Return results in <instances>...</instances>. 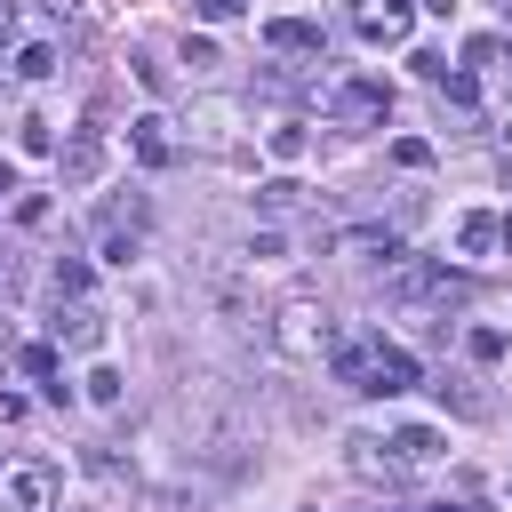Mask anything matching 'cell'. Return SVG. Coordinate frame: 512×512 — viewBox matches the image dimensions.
<instances>
[{
  "instance_id": "obj_1",
  "label": "cell",
  "mask_w": 512,
  "mask_h": 512,
  "mask_svg": "<svg viewBox=\"0 0 512 512\" xmlns=\"http://www.w3.org/2000/svg\"><path fill=\"white\" fill-rule=\"evenodd\" d=\"M328 336H336V328H328L320 296H304V288H296V296H280V304L264 312V344H272V352H288V360H320V352H328Z\"/></svg>"
},
{
  "instance_id": "obj_2",
  "label": "cell",
  "mask_w": 512,
  "mask_h": 512,
  "mask_svg": "<svg viewBox=\"0 0 512 512\" xmlns=\"http://www.w3.org/2000/svg\"><path fill=\"white\" fill-rule=\"evenodd\" d=\"M56 496H64V480H56L48 456H8L0 464V512H56Z\"/></svg>"
},
{
  "instance_id": "obj_3",
  "label": "cell",
  "mask_w": 512,
  "mask_h": 512,
  "mask_svg": "<svg viewBox=\"0 0 512 512\" xmlns=\"http://www.w3.org/2000/svg\"><path fill=\"white\" fill-rule=\"evenodd\" d=\"M368 400H392V392H416V352H400V344H384V336H368V384H360Z\"/></svg>"
},
{
  "instance_id": "obj_4",
  "label": "cell",
  "mask_w": 512,
  "mask_h": 512,
  "mask_svg": "<svg viewBox=\"0 0 512 512\" xmlns=\"http://www.w3.org/2000/svg\"><path fill=\"white\" fill-rule=\"evenodd\" d=\"M56 344L64 352H96L104 344V304L96 296H56Z\"/></svg>"
},
{
  "instance_id": "obj_5",
  "label": "cell",
  "mask_w": 512,
  "mask_h": 512,
  "mask_svg": "<svg viewBox=\"0 0 512 512\" xmlns=\"http://www.w3.org/2000/svg\"><path fill=\"white\" fill-rule=\"evenodd\" d=\"M328 112H336V120H384V112H392V80H368V72H360V80H344V88L328 96Z\"/></svg>"
},
{
  "instance_id": "obj_6",
  "label": "cell",
  "mask_w": 512,
  "mask_h": 512,
  "mask_svg": "<svg viewBox=\"0 0 512 512\" xmlns=\"http://www.w3.org/2000/svg\"><path fill=\"white\" fill-rule=\"evenodd\" d=\"M344 464H352L360 480H384V488H392V480L408 472V464L392 456V440H376V432H352V440H344Z\"/></svg>"
},
{
  "instance_id": "obj_7",
  "label": "cell",
  "mask_w": 512,
  "mask_h": 512,
  "mask_svg": "<svg viewBox=\"0 0 512 512\" xmlns=\"http://www.w3.org/2000/svg\"><path fill=\"white\" fill-rule=\"evenodd\" d=\"M408 16H416L408 0H368V8H360V40H368V48H400V40H408Z\"/></svg>"
},
{
  "instance_id": "obj_8",
  "label": "cell",
  "mask_w": 512,
  "mask_h": 512,
  "mask_svg": "<svg viewBox=\"0 0 512 512\" xmlns=\"http://www.w3.org/2000/svg\"><path fill=\"white\" fill-rule=\"evenodd\" d=\"M264 48H280V56H320L328 32H320L312 16H272V24H264Z\"/></svg>"
},
{
  "instance_id": "obj_9",
  "label": "cell",
  "mask_w": 512,
  "mask_h": 512,
  "mask_svg": "<svg viewBox=\"0 0 512 512\" xmlns=\"http://www.w3.org/2000/svg\"><path fill=\"white\" fill-rule=\"evenodd\" d=\"M128 152H136L144 168H168V160H176V136H168V120H160V112H136V120H128Z\"/></svg>"
},
{
  "instance_id": "obj_10",
  "label": "cell",
  "mask_w": 512,
  "mask_h": 512,
  "mask_svg": "<svg viewBox=\"0 0 512 512\" xmlns=\"http://www.w3.org/2000/svg\"><path fill=\"white\" fill-rule=\"evenodd\" d=\"M328 248H344V256H392L400 224H344V232H328Z\"/></svg>"
},
{
  "instance_id": "obj_11",
  "label": "cell",
  "mask_w": 512,
  "mask_h": 512,
  "mask_svg": "<svg viewBox=\"0 0 512 512\" xmlns=\"http://www.w3.org/2000/svg\"><path fill=\"white\" fill-rule=\"evenodd\" d=\"M56 168H64V184H88V176L104 168V136H96V128H80V136L56 152Z\"/></svg>"
},
{
  "instance_id": "obj_12",
  "label": "cell",
  "mask_w": 512,
  "mask_h": 512,
  "mask_svg": "<svg viewBox=\"0 0 512 512\" xmlns=\"http://www.w3.org/2000/svg\"><path fill=\"white\" fill-rule=\"evenodd\" d=\"M144 216H152V208H144V192H120V200H104L96 232H136V240H144Z\"/></svg>"
},
{
  "instance_id": "obj_13",
  "label": "cell",
  "mask_w": 512,
  "mask_h": 512,
  "mask_svg": "<svg viewBox=\"0 0 512 512\" xmlns=\"http://www.w3.org/2000/svg\"><path fill=\"white\" fill-rule=\"evenodd\" d=\"M440 448H448V440H440L432 424H400V432H392V456H400V464H432Z\"/></svg>"
},
{
  "instance_id": "obj_14",
  "label": "cell",
  "mask_w": 512,
  "mask_h": 512,
  "mask_svg": "<svg viewBox=\"0 0 512 512\" xmlns=\"http://www.w3.org/2000/svg\"><path fill=\"white\" fill-rule=\"evenodd\" d=\"M456 248H464V256H488V248H496V216H488V208L456 216Z\"/></svg>"
},
{
  "instance_id": "obj_15",
  "label": "cell",
  "mask_w": 512,
  "mask_h": 512,
  "mask_svg": "<svg viewBox=\"0 0 512 512\" xmlns=\"http://www.w3.org/2000/svg\"><path fill=\"white\" fill-rule=\"evenodd\" d=\"M16 368H24V376H40V384H48V400H64V384H56V344H24V352H16Z\"/></svg>"
},
{
  "instance_id": "obj_16",
  "label": "cell",
  "mask_w": 512,
  "mask_h": 512,
  "mask_svg": "<svg viewBox=\"0 0 512 512\" xmlns=\"http://www.w3.org/2000/svg\"><path fill=\"white\" fill-rule=\"evenodd\" d=\"M296 200H304V184H296V176H272V184H256V208H264V216H288Z\"/></svg>"
},
{
  "instance_id": "obj_17",
  "label": "cell",
  "mask_w": 512,
  "mask_h": 512,
  "mask_svg": "<svg viewBox=\"0 0 512 512\" xmlns=\"http://www.w3.org/2000/svg\"><path fill=\"white\" fill-rule=\"evenodd\" d=\"M48 72H56V48L48 40H24L16 48V80H48Z\"/></svg>"
},
{
  "instance_id": "obj_18",
  "label": "cell",
  "mask_w": 512,
  "mask_h": 512,
  "mask_svg": "<svg viewBox=\"0 0 512 512\" xmlns=\"http://www.w3.org/2000/svg\"><path fill=\"white\" fill-rule=\"evenodd\" d=\"M432 88H440V104H456V112H472V104H480V80H472V72H440Z\"/></svg>"
},
{
  "instance_id": "obj_19",
  "label": "cell",
  "mask_w": 512,
  "mask_h": 512,
  "mask_svg": "<svg viewBox=\"0 0 512 512\" xmlns=\"http://www.w3.org/2000/svg\"><path fill=\"white\" fill-rule=\"evenodd\" d=\"M48 288H56V296H88V264H80V256H56V264H48Z\"/></svg>"
},
{
  "instance_id": "obj_20",
  "label": "cell",
  "mask_w": 512,
  "mask_h": 512,
  "mask_svg": "<svg viewBox=\"0 0 512 512\" xmlns=\"http://www.w3.org/2000/svg\"><path fill=\"white\" fill-rule=\"evenodd\" d=\"M88 400H96V408H120V400H128L120 368H88Z\"/></svg>"
},
{
  "instance_id": "obj_21",
  "label": "cell",
  "mask_w": 512,
  "mask_h": 512,
  "mask_svg": "<svg viewBox=\"0 0 512 512\" xmlns=\"http://www.w3.org/2000/svg\"><path fill=\"white\" fill-rule=\"evenodd\" d=\"M48 8V24H64L72 40H88V0H40Z\"/></svg>"
},
{
  "instance_id": "obj_22",
  "label": "cell",
  "mask_w": 512,
  "mask_h": 512,
  "mask_svg": "<svg viewBox=\"0 0 512 512\" xmlns=\"http://www.w3.org/2000/svg\"><path fill=\"white\" fill-rule=\"evenodd\" d=\"M504 344H512L504 328H472V336H464V352H472V360H504Z\"/></svg>"
},
{
  "instance_id": "obj_23",
  "label": "cell",
  "mask_w": 512,
  "mask_h": 512,
  "mask_svg": "<svg viewBox=\"0 0 512 512\" xmlns=\"http://www.w3.org/2000/svg\"><path fill=\"white\" fill-rule=\"evenodd\" d=\"M504 56V40L496 32H480V40H464V72H480V64H496Z\"/></svg>"
},
{
  "instance_id": "obj_24",
  "label": "cell",
  "mask_w": 512,
  "mask_h": 512,
  "mask_svg": "<svg viewBox=\"0 0 512 512\" xmlns=\"http://www.w3.org/2000/svg\"><path fill=\"white\" fill-rule=\"evenodd\" d=\"M200 136L224 144V136H232V104H200Z\"/></svg>"
},
{
  "instance_id": "obj_25",
  "label": "cell",
  "mask_w": 512,
  "mask_h": 512,
  "mask_svg": "<svg viewBox=\"0 0 512 512\" xmlns=\"http://www.w3.org/2000/svg\"><path fill=\"white\" fill-rule=\"evenodd\" d=\"M432 392H440V400H448V408H456V416H480V408H488V400H480V392H464V384H448V376H440V384H432Z\"/></svg>"
},
{
  "instance_id": "obj_26",
  "label": "cell",
  "mask_w": 512,
  "mask_h": 512,
  "mask_svg": "<svg viewBox=\"0 0 512 512\" xmlns=\"http://www.w3.org/2000/svg\"><path fill=\"white\" fill-rule=\"evenodd\" d=\"M24 152H56V120L32 112V120H24Z\"/></svg>"
},
{
  "instance_id": "obj_27",
  "label": "cell",
  "mask_w": 512,
  "mask_h": 512,
  "mask_svg": "<svg viewBox=\"0 0 512 512\" xmlns=\"http://www.w3.org/2000/svg\"><path fill=\"white\" fill-rule=\"evenodd\" d=\"M272 160H304V128H296V120L272 128Z\"/></svg>"
},
{
  "instance_id": "obj_28",
  "label": "cell",
  "mask_w": 512,
  "mask_h": 512,
  "mask_svg": "<svg viewBox=\"0 0 512 512\" xmlns=\"http://www.w3.org/2000/svg\"><path fill=\"white\" fill-rule=\"evenodd\" d=\"M392 160H400V168H432V144H424V136H400Z\"/></svg>"
},
{
  "instance_id": "obj_29",
  "label": "cell",
  "mask_w": 512,
  "mask_h": 512,
  "mask_svg": "<svg viewBox=\"0 0 512 512\" xmlns=\"http://www.w3.org/2000/svg\"><path fill=\"white\" fill-rule=\"evenodd\" d=\"M136 256V232H104V264H128Z\"/></svg>"
},
{
  "instance_id": "obj_30",
  "label": "cell",
  "mask_w": 512,
  "mask_h": 512,
  "mask_svg": "<svg viewBox=\"0 0 512 512\" xmlns=\"http://www.w3.org/2000/svg\"><path fill=\"white\" fill-rule=\"evenodd\" d=\"M248 0H192V16H208V24H224V16H240Z\"/></svg>"
},
{
  "instance_id": "obj_31",
  "label": "cell",
  "mask_w": 512,
  "mask_h": 512,
  "mask_svg": "<svg viewBox=\"0 0 512 512\" xmlns=\"http://www.w3.org/2000/svg\"><path fill=\"white\" fill-rule=\"evenodd\" d=\"M8 32H16V0H0V40H8Z\"/></svg>"
},
{
  "instance_id": "obj_32",
  "label": "cell",
  "mask_w": 512,
  "mask_h": 512,
  "mask_svg": "<svg viewBox=\"0 0 512 512\" xmlns=\"http://www.w3.org/2000/svg\"><path fill=\"white\" fill-rule=\"evenodd\" d=\"M416 8H432V16H456V0H416Z\"/></svg>"
},
{
  "instance_id": "obj_33",
  "label": "cell",
  "mask_w": 512,
  "mask_h": 512,
  "mask_svg": "<svg viewBox=\"0 0 512 512\" xmlns=\"http://www.w3.org/2000/svg\"><path fill=\"white\" fill-rule=\"evenodd\" d=\"M8 192H16V168H8V160H0V200H8Z\"/></svg>"
},
{
  "instance_id": "obj_34",
  "label": "cell",
  "mask_w": 512,
  "mask_h": 512,
  "mask_svg": "<svg viewBox=\"0 0 512 512\" xmlns=\"http://www.w3.org/2000/svg\"><path fill=\"white\" fill-rule=\"evenodd\" d=\"M424 512H488V504H424Z\"/></svg>"
},
{
  "instance_id": "obj_35",
  "label": "cell",
  "mask_w": 512,
  "mask_h": 512,
  "mask_svg": "<svg viewBox=\"0 0 512 512\" xmlns=\"http://www.w3.org/2000/svg\"><path fill=\"white\" fill-rule=\"evenodd\" d=\"M496 240H504V248H512V216H496Z\"/></svg>"
},
{
  "instance_id": "obj_36",
  "label": "cell",
  "mask_w": 512,
  "mask_h": 512,
  "mask_svg": "<svg viewBox=\"0 0 512 512\" xmlns=\"http://www.w3.org/2000/svg\"><path fill=\"white\" fill-rule=\"evenodd\" d=\"M504 32H512V0H504Z\"/></svg>"
}]
</instances>
